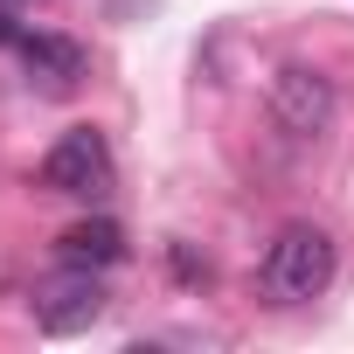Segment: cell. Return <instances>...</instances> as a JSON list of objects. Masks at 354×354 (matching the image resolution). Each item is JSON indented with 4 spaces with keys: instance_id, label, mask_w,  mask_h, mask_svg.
Segmentation results:
<instances>
[{
    "instance_id": "obj_7",
    "label": "cell",
    "mask_w": 354,
    "mask_h": 354,
    "mask_svg": "<svg viewBox=\"0 0 354 354\" xmlns=\"http://www.w3.org/2000/svg\"><path fill=\"white\" fill-rule=\"evenodd\" d=\"M0 42H21V0H0Z\"/></svg>"
},
{
    "instance_id": "obj_1",
    "label": "cell",
    "mask_w": 354,
    "mask_h": 354,
    "mask_svg": "<svg viewBox=\"0 0 354 354\" xmlns=\"http://www.w3.org/2000/svg\"><path fill=\"white\" fill-rule=\"evenodd\" d=\"M326 285H333V243H326V230H313V223L278 230V243L264 250V292L278 306H306Z\"/></svg>"
},
{
    "instance_id": "obj_6",
    "label": "cell",
    "mask_w": 354,
    "mask_h": 354,
    "mask_svg": "<svg viewBox=\"0 0 354 354\" xmlns=\"http://www.w3.org/2000/svg\"><path fill=\"white\" fill-rule=\"evenodd\" d=\"M56 250H63V264H91V271H104V264L125 257V230H118L111 216H91V223H70Z\"/></svg>"
},
{
    "instance_id": "obj_5",
    "label": "cell",
    "mask_w": 354,
    "mask_h": 354,
    "mask_svg": "<svg viewBox=\"0 0 354 354\" xmlns=\"http://www.w3.org/2000/svg\"><path fill=\"white\" fill-rule=\"evenodd\" d=\"M21 70H28V84L42 91V97H70L84 77H91V56L70 42V35H28L21 28Z\"/></svg>"
},
{
    "instance_id": "obj_4",
    "label": "cell",
    "mask_w": 354,
    "mask_h": 354,
    "mask_svg": "<svg viewBox=\"0 0 354 354\" xmlns=\"http://www.w3.org/2000/svg\"><path fill=\"white\" fill-rule=\"evenodd\" d=\"M333 84L319 77V70H306V63H285L278 77H271V111H278V125L285 132H299V139H319L326 125H333Z\"/></svg>"
},
{
    "instance_id": "obj_2",
    "label": "cell",
    "mask_w": 354,
    "mask_h": 354,
    "mask_svg": "<svg viewBox=\"0 0 354 354\" xmlns=\"http://www.w3.org/2000/svg\"><path fill=\"white\" fill-rule=\"evenodd\" d=\"M42 188L49 195H70V202H104L111 195V146L97 125H70L49 160H42Z\"/></svg>"
},
{
    "instance_id": "obj_3",
    "label": "cell",
    "mask_w": 354,
    "mask_h": 354,
    "mask_svg": "<svg viewBox=\"0 0 354 354\" xmlns=\"http://www.w3.org/2000/svg\"><path fill=\"white\" fill-rule=\"evenodd\" d=\"M104 319V285H97V271L91 264H70L63 278H49L42 292H35V326L42 333H84V326H97Z\"/></svg>"
}]
</instances>
